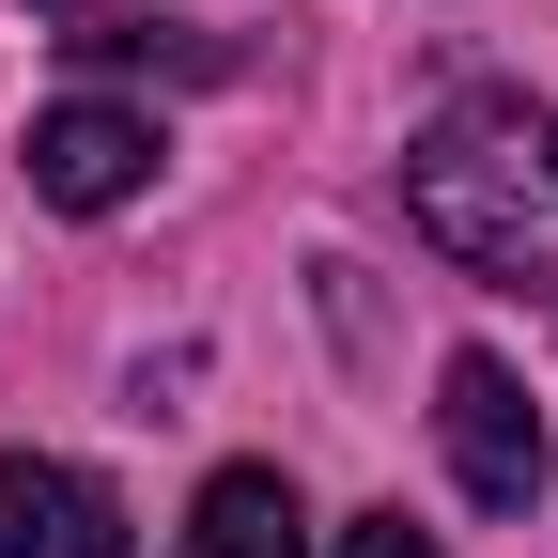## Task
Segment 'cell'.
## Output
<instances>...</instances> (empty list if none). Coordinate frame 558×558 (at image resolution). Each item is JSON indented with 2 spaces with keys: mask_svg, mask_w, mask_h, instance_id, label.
<instances>
[{
  "mask_svg": "<svg viewBox=\"0 0 558 558\" xmlns=\"http://www.w3.org/2000/svg\"><path fill=\"white\" fill-rule=\"evenodd\" d=\"M403 218L435 233L465 279L543 295L558 279V109L543 94H450L403 140Z\"/></svg>",
  "mask_w": 558,
  "mask_h": 558,
  "instance_id": "obj_1",
  "label": "cell"
},
{
  "mask_svg": "<svg viewBox=\"0 0 558 558\" xmlns=\"http://www.w3.org/2000/svg\"><path fill=\"white\" fill-rule=\"evenodd\" d=\"M32 16H78V0H32Z\"/></svg>",
  "mask_w": 558,
  "mask_h": 558,
  "instance_id": "obj_7",
  "label": "cell"
},
{
  "mask_svg": "<svg viewBox=\"0 0 558 558\" xmlns=\"http://www.w3.org/2000/svg\"><path fill=\"white\" fill-rule=\"evenodd\" d=\"M186 558H311L295 481H279V465H218V481H202V512H186Z\"/></svg>",
  "mask_w": 558,
  "mask_h": 558,
  "instance_id": "obj_5",
  "label": "cell"
},
{
  "mask_svg": "<svg viewBox=\"0 0 558 558\" xmlns=\"http://www.w3.org/2000/svg\"><path fill=\"white\" fill-rule=\"evenodd\" d=\"M435 435H450V481L481 512H543V418H527V388H512V357H465L435 373Z\"/></svg>",
  "mask_w": 558,
  "mask_h": 558,
  "instance_id": "obj_2",
  "label": "cell"
},
{
  "mask_svg": "<svg viewBox=\"0 0 558 558\" xmlns=\"http://www.w3.org/2000/svg\"><path fill=\"white\" fill-rule=\"evenodd\" d=\"M156 186V109H124V94H62L32 124V202H62V218H109V202Z\"/></svg>",
  "mask_w": 558,
  "mask_h": 558,
  "instance_id": "obj_3",
  "label": "cell"
},
{
  "mask_svg": "<svg viewBox=\"0 0 558 558\" xmlns=\"http://www.w3.org/2000/svg\"><path fill=\"white\" fill-rule=\"evenodd\" d=\"M0 558H124V497L62 450H0Z\"/></svg>",
  "mask_w": 558,
  "mask_h": 558,
  "instance_id": "obj_4",
  "label": "cell"
},
{
  "mask_svg": "<svg viewBox=\"0 0 558 558\" xmlns=\"http://www.w3.org/2000/svg\"><path fill=\"white\" fill-rule=\"evenodd\" d=\"M341 558H450V543L418 527V512H357V527H341Z\"/></svg>",
  "mask_w": 558,
  "mask_h": 558,
  "instance_id": "obj_6",
  "label": "cell"
}]
</instances>
